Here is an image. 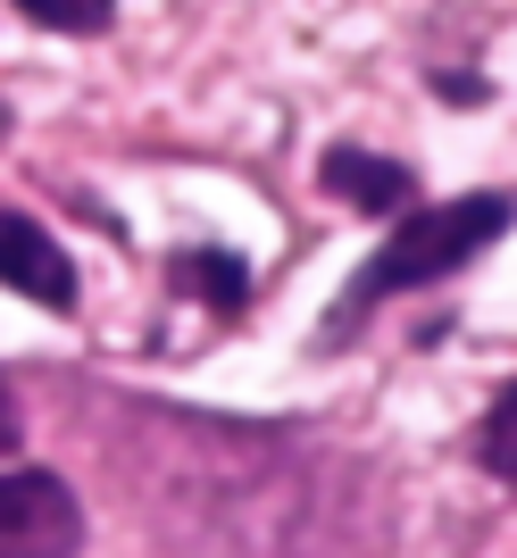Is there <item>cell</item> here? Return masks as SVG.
<instances>
[{
	"label": "cell",
	"instance_id": "6da1fadb",
	"mask_svg": "<svg viewBox=\"0 0 517 558\" xmlns=\"http://www.w3.org/2000/svg\"><path fill=\"white\" fill-rule=\"evenodd\" d=\"M501 233H509V201L501 192H468V201H443V209H418L409 226L384 242L351 283V308H342V326H359L384 292H418V283H443L450 267H468L476 251H493Z\"/></svg>",
	"mask_w": 517,
	"mask_h": 558
},
{
	"label": "cell",
	"instance_id": "7a4b0ae2",
	"mask_svg": "<svg viewBox=\"0 0 517 558\" xmlns=\"http://www.w3.org/2000/svg\"><path fill=\"white\" fill-rule=\"evenodd\" d=\"M84 550V509L59 475H0V558H75Z\"/></svg>",
	"mask_w": 517,
	"mask_h": 558
},
{
	"label": "cell",
	"instance_id": "3957f363",
	"mask_svg": "<svg viewBox=\"0 0 517 558\" xmlns=\"http://www.w3.org/2000/svg\"><path fill=\"white\" fill-rule=\"evenodd\" d=\"M0 283H17L34 308H75V267L34 217L0 209Z\"/></svg>",
	"mask_w": 517,
	"mask_h": 558
},
{
	"label": "cell",
	"instance_id": "277c9868",
	"mask_svg": "<svg viewBox=\"0 0 517 558\" xmlns=\"http://www.w3.org/2000/svg\"><path fill=\"white\" fill-rule=\"evenodd\" d=\"M317 175H326V192L334 201H351V209H368V217H384V209H409V167L400 159H376V150H326L317 159Z\"/></svg>",
	"mask_w": 517,
	"mask_h": 558
},
{
	"label": "cell",
	"instance_id": "5b68a950",
	"mask_svg": "<svg viewBox=\"0 0 517 558\" xmlns=\"http://www.w3.org/2000/svg\"><path fill=\"white\" fill-rule=\"evenodd\" d=\"M176 283H184V292H209L217 308H242V292H251L242 258H226V251H184L176 258Z\"/></svg>",
	"mask_w": 517,
	"mask_h": 558
},
{
	"label": "cell",
	"instance_id": "8992f818",
	"mask_svg": "<svg viewBox=\"0 0 517 558\" xmlns=\"http://www.w3.org/2000/svg\"><path fill=\"white\" fill-rule=\"evenodd\" d=\"M476 459H484V475L517 484V384L484 409V425H476Z\"/></svg>",
	"mask_w": 517,
	"mask_h": 558
},
{
	"label": "cell",
	"instance_id": "52a82bcc",
	"mask_svg": "<svg viewBox=\"0 0 517 558\" xmlns=\"http://www.w3.org/2000/svg\"><path fill=\"white\" fill-rule=\"evenodd\" d=\"M17 9H25L34 25H50V34H100L118 0H17Z\"/></svg>",
	"mask_w": 517,
	"mask_h": 558
},
{
	"label": "cell",
	"instance_id": "ba28073f",
	"mask_svg": "<svg viewBox=\"0 0 517 558\" xmlns=\"http://www.w3.org/2000/svg\"><path fill=\"white\" fill-rule=\"evenodd\" d=\"M25 442V417H17V392H9V384H0V459H9V450Z\"/></svg>",
	"mask_w": 517,
	"mask_h": 558
}]
</instances>
